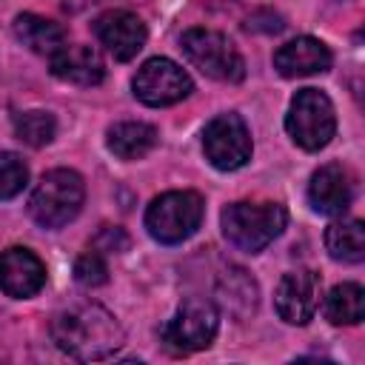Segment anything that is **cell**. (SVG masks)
Returning <instances> with one entry per match:
<instances>
[{
  "label": "cell",
  "instance_id": "obj_1",
  "mask_svg": "<svg viewBox=\"0 0 365 365\" xmlns=\"http://www.w3.org/2000/svg\"><path fill=\"white\" fill-rule=\"evenodd\" d=\"M51 339L77 362H100L123 348L125 334L111 311L97 302H83L54 314Z\"/></svg>",
  "mask_w": 365,
  "mask_h": 365
},
{
  "label": "cell",
  "instance_id": "obj_2",
  "mask_svg": "<svg viewBox=\"0 0 365 365\" xmlns=\"http://www.w3.org/2000/svg\"><path fill=\"white\" fill-rule=\"evenodd\" d=\"M222 237L245 254L268 248L288 225V211L279 202H231L220 214Z\"/></svg>",
  "mask_w": 365,
  "mask_h": 365
},
{
  "label": "cell",
  "instance_id": "obj_3",
  "mask_svg": "<svg viewBox=\"0 0 365 365\" xmlns=\"http://www.w3.org/2000/svg\"><path fill=\"white\" fill-rule=\"evenodd\" d=\"M86 200V182L71 168H51L40 177L29 197V214L40 228L57 231L68 225Z\"/></svg>",
  "mask_w": 365,
  "mask_h": 365
},
{
  "label": "cell",
  "instance_id": "obj_4",
  "mask_svg": "<svg viewBox=\"0 0 365 365\" xmlns=\"http://www.w3.org/2000/svg\"><path fill=\"white\" fill-rule=\"evenodd\" d=\"M205 202L197 191H165L145 208V231L160 245H180L197 234Z\"/></svg>",
  "mask_w": 365,
  "mask_h": 365
},
{
  "label": "cell",
  "instance_id": "obj_5",
  "mask_svg": "<svg viewBox=\"0 0 365 365\" xmlns=\"http://www.w3.org/2000/svg\"><path fill=\"white\" fill-rule=\"evenodd\" d=\"M285 131L302 151H319L336 134V111L325 91L299 88L285 114Z\"/></svg>",
  "mask_w": 365,
  "mask_h": 365
},
{
  "label": "cell",
  "instance_id": "obj_6",
  "mask_svg": "<svg viewBox=\"0 0 365 365\" xmlns=\"http://www.w3.org/2000/svg\"><path fill=\"white\" fill-rule=\"evenodd\" d=\"M220 331V311L205 297H188L180 302L174 317L160 328V342L165 351L185 356L194 351H202L214 342Z\"/></svg>",
  "mask_w": 365,
  "mask_h": 365
},
{
  "label": "cell",
  "instance_id": "obj_7",
  "mask_svg": "<svg viewBox=\"0 0 365 365\" xmlns=\"http://www.w3.org/2000/svg\"><path fill=\"white\" fill-rule=\"evenodd\" d=\"M180 48L185 60L211 80L220 83H240L245 77V60L228 34L214 29H188L180 37Z\"/></svg>",
  "mask_w": 365,
  "mask_h": 365
},
{
  "label": "cell",
  "instance_id": "obj_8",
  "mask_svg": "<svg viewBox=\"0 0 365 365\" xmlns=\"http://www.w3.org/2000/svg\"><path fill=\"white\" fill-rule=\"evenodd\" d=\"M202 151H205V160L217 171L242 168L251 160V151H254L251 131H248L245 120L234 111L217 114L202 131Z\"/></svg>",
  "mask_w": 365,
  "mask_h": 365
},
{
  "label": "cell",
  "instance_id": "obj_9",
  "mask_svg": "<svg viewBox=\"0 0 365 365\" xmlns=\"http://www.w3.org/2000/svg\"><path fill=\"white\" fill-rule=\"evenodd\" d=\"M131 88H134V97L143 106L163 108V106H174V103L185 100L194 91V83H191L188 71L180 68L174 60L151 57L137 68V74L131 80Z\"/></svg>",
  "mask_w": 365,
  "mask_h": 365
},
{
  "label": "cell",
  "instance_id": "obj_10",
  "mask_svg": "<svg viewBox=\"0 0 365 365\" xmlns=\"http://www.w3.org/2000/svg\"><path fill=\"white\" fill-rule=\"evenodd\" d=\"M319 297H322V282L314 271L308 268H297L288 271L274 291V308L279 314L282 322L288 325H308L319 308Z\"/></svg>",
  "mask_w": 365,
  "mask_h": 365
},
{
  "label": "cell",
  "instance_id": "obj_11",
  "mask_svg": "<svg viewBox=\"0 0 365 365\" xmlns=\"http://www.w3.org/2000/svg\"><path fill=\"white\" fill-rule=\"evenodd\" d=\"M94 34L97 40L106 46V51L125 63V60H134L145 40H148V31H145V23L134 14V11H125V9H111V11H103L97 20H94Z\"/></svg>",
  "mask_w": 365,
  "mask_h": 365
},
{
  "label": "cell",
  "instance_id": "obj_12",
  "mask_svg": "<svg viewBox=\"0 0 365 365\" xmlns=\"http://www.w3.org/2000/svg\"><path fill=\"white\" fill-rule=\"evenodd\" d=\"M46 285V265L43 259L23 248L11 245L0 251V291L11 299H29Z\"/></svg>",
  "mask_w": 365,
  "mask_h": 365
},
{
  "label": "cell",
  "instance_id": "obj_13",
  "mask_svg": "<svg viewBox=\"0 0 365 365\" xmlns=\"http://www.w3.org/2000/svg\"><path fill=\"white\" fill-rule=\"evenodd\" d=\"M354 200V182L345 165L325 163L319 165L308 180V202L317 214L325 217H342L351 208Z\"/></svg>",
  "mask_w": 365,
  "mask_h": 365
},
{
  "label": "cell",
  "instance_id": "obj_14",
  "mask_svg": "<svg viewBox=\"0 0 365 365\" xmlns=\"http://www.w3.org/2000/svg\"><path fill=\"white\" fill-rule=\"evenodd\" d=\"M48 66L57 80L71 83V86L91 88L106 80V63H103L100 51L86 43H71V46L66 43L63 48H57L48 57Z\"/></svg>",
  "mask_w": 365,
  "mask_h": 365
},
{
  "label": "cell",
  "instance_id": "obj_15",
  "mask_svg": "<svg viewBox=\"0 0 365 365\" xmlns=\"http://www.w3.org/2000/svg\"><path fill=\"white\" fill-rule=\"evenodd\" d=\"M331 63H334L331 48L317 37H294L274 51V68L288 80L322 74L331 68Z\"/></svg>",
  "mask_w": 365,
  "mask_h": 365
},
{
  "label": "cell",
  "instance_id": "obj_16",
  "mask_svg": "<svg viewBox=\"0 0 365 365\" xmlns=\"http://www.w3.org/2000/svg\"><path fill=\"white\" fill-rule=\"evenodd\" d=\"M214 297H217V305L237 322L248 319L254 311H257V302H259V288L254 282V277L245 271V268H237V265H228L220 279H217V288H214Z\"/></svg>",
  "mask_w": 365,
  "mask_h": 365
},
{
  "label": "cell",
  "instance_id": "obj_17",
  "mask_svg": "<svg viewBox=\"0 0 365 365\" xmlns=\"http://www.w3.org/2000/svg\"><path fill=\"white\" fill-rule=\"evenodd\" d=\"M160 134L151 123H143V120H123V123H114L108 131H106V145L108 151L117 157V160H143L154 145H157Z\"/></svg>",
  "mask_w": 365,
  "mask_h": 365
},
{
  "label": "cell",
  "instance_id": "obj_18",
  "mask_svg": "<svg viewBox=\"0 0 365 365\" xmlns=\"http://www.w3.org/2000/svg\"><path fill=\"white\" fill-rule=\"evenodd\" d=\"M11 29H14V37L26 48H31L34 54H43V57H51L57 48L66 46V29L60 23L40 17V14H31V11L17 14Z\"/></svg>",
  "mask_w": 365,
  "mask_h": 365
},
{
  "label": "cell",
  "instance_id": "obj_19",
  "mask_svg": "<svg viewBox=\"0 0 365 365\" xmlns=\"http://www.w3.org/2000/svg\"><path fill=\"white\" fill-rule=\"evenodd\" d=\"M325 251L331 259L356 265L365 259V225L362 220H336L325 228Z\"/></svg>",
  "mask_w": 365,
  "mask_h": 365
},
{
  "label": "cell",
  "instance_id": "obj_20",
  "mask_svg": "<svg viewBox=\"0 0 365 365\" xmlns=\"http://www.w3.org/2000/svg\"><path fill=\"white\" fill-rule=\"evenodd\" d=\"M322 314L331 325H356L365 317V288L359 282H339L322 299Z\"/></svg>",
  "mask_w": 365,
  "mask_h": 365
},
{
  "label": "cell",
  "instance_id": "obj_21",
  "mask_svg": "<svg viewBox=\"0 0 365 365\" xmlns=\"http://www.w3.org/2000/svg\"><path fill=\"white\" fill-rule=\"evenodd\" d=\"M57 134V120L51 111H43V108H31V111H23L14 117V137L31 148H43L54 140Z\"/></svg>",
  "mask_w": 365,
  "mask_h": 365
},
{
  "label": "cell",
  "instance_id": "obj_22",
  "mask_svg": "<svg viewBox=\"0 0 365 365\" xmlns=\"http://www.w3.org/2000/svg\"><path fill=\"white\" fill-rule=\"evenodd\" d=\"M29 182V165L14 151H0V200L17 197Z\"/></svg>",
  "mask_w": 365,
  "mask_h": 365
},
{
  "label": "cell",
  "instance_id": "obj_23",
  "mask_svg": "<svg viewBox=\"0 0 365 365\" xmlns=\"http://www.w3.org/2000/svg\"><path fill=\"white\" fill-rule=\"evenodd\" d=\"M74 279L83 285V288H100L108 282V265L103 259L100 251H86L77 257L74 262Z\"/></svg>",
  "mask_w": 365,
  "mask_h": 365
},
{
  "label": "cell",
  "instance_id": "obj_24",
  "mask_svg": "<svg viewBox=\"0 0 365 365\" xmlns=\"http://www.w3.org/2000/svg\"><path fill=\"white\" fill-rule=\"evenodd\" d=\"M131 240L120 225H103L100 234L94 237V251H106V254H123L128 251Z\"/></svg>",
  "mask_w": 365,
  "mask_h": 365
}]
</instances>
